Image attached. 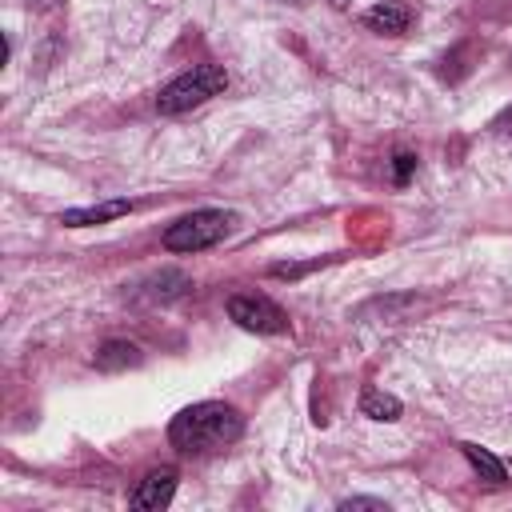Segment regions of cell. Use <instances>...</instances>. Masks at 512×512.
<instances>
[{"label": "cell", "mask_w": 512, "mask_h": 512, "mask_svg": "<svg viewBox=\"0 0 512 512\" xmlns=\"http://www.w3.org/2000/svg\"><path fill=\"white\" fill-rule=\"evenodd\" d=\"M240 432H244V416H240L232 404H220V400L192 404V408L176 412L172 424H168V440H172V448L184 452V456L216 452V448L232 444Z\"/></svg>", "instance_id": "obj_1"}, {"label": "cell", "mask_w": 512, "mask_h": 512, "mask_svg": "<svg viewBox=\"0 0 512 512\" xmlns=\"http://www.w3.org/2000/svg\"><path fill=\"white\" fill-rule=\"evenodd\" d=\"M176 468H152L136 488H132V496H128V504L132 508H168V500H172V492H176Z\"/></svg>", "instance_id": "obj_5"}, {"label": "cell", "mask_w": 512, "mask_h": 512, "mask_svg": "<svg viewBox=\"0 0 512 512\" xmlns=\"http://www.w3.org/2000/svg\"><path fill=\"white\" fill-rule=\"evenodd\" d=\"M148 292V300H172V296H180L184 288H188V276L184 272H160V276H152L148 284H144Z\"/></svg>", "instance_id": "obj_11"}, {"label": "cell", "mask_w": 512, "mask_h": 512, "mask_svg": "<svg viewBox=\"0 0 512 512\" xmlns=\"http://www.w3.org/2000/svg\"><path fill=\"white\" fill-rule=\"evenodd\" d=\"M340 508H344V512H352V508H372V512H384V500H372V496H348V500H340Z\"/></svg>", "instance_id": "obj_13"}, {"label": "cell", "mask_w": 512, "mask_h": 512, "mask_svg": "<svg viewBox=\"0 0 512 512\" xmlns=\"http://www.w3.org/2000/svg\"><path fill=\"white\" fill-rule=\"evenodd\" d=\"M460 452L468 456V464H472V472L480 476V484H488V488H504V464H500L488 448H480V444L464 440V444H460Z\"/></svg>", "instance_id": "obj_9"}, {"label": "cell", "mask_w": 512, "mask_h": 512, "mask_svg": "<svg viewBox=\"0 0 512 512\" xmlns=\"http://www.w3.org/2000/svg\"><path fill=\"white\" fill-rule=\"evenodd\" d=\"M224 88H228V72H224L220 64H196V68L180 72L172 84L160 88L156 112H160V116H180V112H188V108H196V104L220 96Z\"/></svg>", "instance_id": "obj_2"}, {"label": "cell", "mask_w": 512, "mask_h": 512, "mask_svg": "<svg viewBox=\"0 0 512 512\" xmlns=\"http://www.w3.org/2000/svg\"><path fill=\"white\" fill-rule=\"evenodd\" d=\"M412 168H416V156H412V152H396V156H392V180H396V184H408Z\"/></svg>", "instance_id": "obj_12"}, {"label": "cell", "mask_w": 512, "mask_h": 512, "mask_svg": "<svg viewBox=\"0 0 512 512\" xmlns=\"http://www.w3.org/2000/svg\"><path fill=\"white\" fill-rule=\"evenodd\" d=\"M232 228H236V212L200 208V212H188V216H180L176 224L164 228V248L168 252H200V248L220 244Z\"/></svg>", "instance_id": "obj_3"}, {"label": "cell", "mask_w": 512, "mask_h": 512, "mask_svg": "<svg viewBox=\"0 0 512 512\" xmlns=\"http://www.w3.org/2000/svg\"><path fill=\"white\" fill-rule=\"evenodd\" d=\"M360 412L364 416H372V420H400V400L396 396H388V392H380V388H368L364 396H360Z\"/></svg>", "instance_id": "obj_10"}, {"label": "cell", "mask_w": 512, "mask_h": 512, "mask_svg": "<svg viewBox=\"0 0 512 512\" xmlns=\"http://www.w3.org/2000/svg\"><path fill=\"white\" fill-rule=\"evenodd\" d=\"M132 212V200H104V204H88V208H68L60 212V224L64 228H88V224H108L116 216H128Z\"/></svg>", "instance_id": "obj_7"}, {"label": "cell", "mask_w": 512, "mask_h": 512, "mask_svg": "<svg viewBox=\"0 0 512 512\" xmlns=\"http://www.w3.org/2000/svg\"><path fill=\"white\" fill-rule=\"evenodd\" d=\"M408 20H412V8L400 4V0H380V4H372L364 12V28L380 32V36H400L408 28Z\"/></svg>", "instance_id": "obj_6"}, {"label": "cell", "mask_w": 512, "mask_h": 512, "mask_svg": "<svg viewBox=\"0 0 512 512\" xmlns=\"http://www.w3.org/2000/svg\"><path fill=\"white\" fill-rule=\"evenodd\" d=\"M140 360H144L140 348L128 344V340H108V344L96 348V368H100V372H128V368H136Z\"/></svg>", "instance_id": "obj_8"}, {"label": "cell", "mask_w": 512, "mask_h": 512, "mask_svg": "<svg viewBox=\"0 0 512 512\" xmlns=\"http://www.w3.org/2000/svg\"><path fill=\"white\" fill-rule=\"evenodd\" d=\"M228 316L244 328V332H260V336H280L288 332V312L280 304H272L268 296H232L228 300Z\"/></svg>", "instance_id": "obj_4"}, {"label": "cell", "mask_w": 512, "mask_h": 512, "mask_svg": "<svg viewBox=\"0 0 512 512\" xmlns=\"http://www.w3.org/2000/svg\"><path fill=\"white\" fill-rule=\"evenodd\" d=\"M500 128H504V132H512V108L504 112V120H500Z\"/></svg>", "instance_id": "obj_14"}]
</instances>
